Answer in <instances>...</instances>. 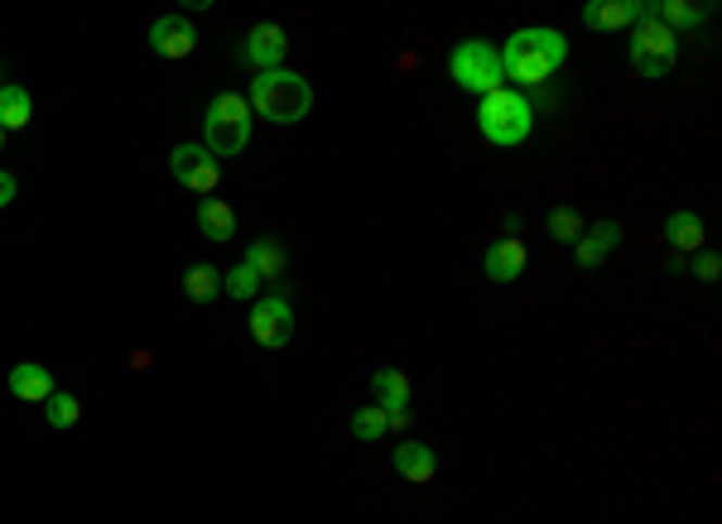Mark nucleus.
Returning a JSON list of instances; mask_svg holds the SVG:
<instances>
[{
  "label": "nucleus",
  "instance_id": "7ed1b4c3",
  "mask_svg": "<svg viewBox=\"0 0 722 524\" xmlns=\"http://www.w3.org/2000/svg\"><path fill=\"white\" fill-rule=\"evenodd\" d=\"M477 130H482L486 144L516 150V144H525L530 130H535V106H530L525 92L502 87V92L482 97V106H477Z\"/></svg>",
  "mask_w": 722,
  "mask_h": 524
},
{
  "label": "nucleus",
  "instance_id": "f3484780",
  "mask_svg": "<svg viewBox=\"0 0 722 524\" xmlns=\"http://www.w3.org/2000/svg\"><path fill=\"white\" fill-rule=\"evenodd\" d=\"M664 241H670V251H680V255H698L704 241H708L704 217H698V212H670V217H664Z\"/></svg>",
  "mask_w": 722,
  "mask_h": 524
},
{
  "label": "nucleus",
  "instance_id": "393cba45",
  "mask_svg": "<svg viewBox=\"0 0 722 524\" xmlns=\"http://www.w3.org/2000/svg\"><path fill=\"white\" fill-rule=\"evenodd\" d=\"M221 294H231L237 304H246V298L261 294V274H255L246 260H241V265H231V270L221 274Z\"/></svg>",
  "mask_w": 722,
  "mask_h": 524
},
{
  "label": "nucleus",
  "instance_id": "20e7f679",
  "mask_svg": "<svg viewBox=\"0 0 722 524\" xmlns=\"http://www.w3.org/2000/svg\"><path fill=\"white\" fill-rule=\"evenodd\" d=\"M246 144H251V102L237 92L213 97V106H207V116H203V150L213 154V159H231V154H241Z\"/></svg>",
  "mask_w": 722,
  "mask_h": 524
},
{
  "label": "nucleus",
  "instance_id": "6ab92c4d",
  "mask_svg": "<svg viewBox=\"0 0 722 524\" xmlns=\"http://www.w3.org/2000/svg\"><path fill=\"white\" fill-rule=\"evenodd\" d=\"M371 395L381 409H409V375L400 366H381L371 375Z\"/></svg>",
  "mask_w": 722,
  "mask_h": 524
},
{
  "label": "nucleus",
  "instance_id": "5701e85b",
  "mask_svg": "<svg viewBox=\"0 0 722 524\" xmlns=\"http://www.w3.org/2000/svg\"><path fill=\"white\" fill-rule=\"evenodd\" d=\"M183 294L193 298V304H213V298H221V270L217 265H193V270L183 274Z\"/></svg>",
  "mask_w": 722,
  "mask_h": 524
},
{
  "label": "nucleus",
  "instance_id": "a211bd4d",
  "mask_svg": "<svg viewBox=\"0 0 722 524\" xmlns=\"http://www.w3.org/2000/svg\"><path fill=\"white\" fill-rule=\"evenodd\" d=\"M29 120H35V97H29V87L20 82H5L0 87V130H25Z\"/></svg>",
  "mask_w": 722,
  "mask_h": 524
},
{
  "label": "nucleus",
  "instance_id": "bb28decb",
  "mask_svg": "<svg viewBox=\"0 0 722 524\" xmlns=\"http://www.w3.org/2000/svg\"><path fill=\"white\" fill-rule=\"evenodd\" d=\"M694 274H698L704 284H713L718 274H722V260H718L713 251H698V255H694Z\"/></svg>",
  "mask_w": 722,
  "mask_h": 524
},
{
  "label": "nucleus",
  "instance_id": "4be33fe9",
  "mask_svg": "<svg viewBox=\"0 0 722 524\" xmlns=\"http://www.w3.org/2000/svg\"><path fill=\"white\" fill-rule=\"evenodd\" d=\"M544 231H549V241H559V245H573L578 237H583V212H578V207H569V203L549 207V212H544Z\"/></svg>",
  "mask_w": 722,
  "mask_h": 524
},
{
  "label": "nucleus",
  "instance_id": "f8f14e48",
  "mask_svg": "<svg viewBox=\"0 0 722 524\" xmlns=\"http://www.w3.org/2000/svg\"><path fill=\"white\" fill-rule=\"evenodd\" d=\"M646 20V0H587L583 5V25L597 35H612V29H631Z\"/></svg>",
  "mask_w": 722,
  "mask_h": 524
},
{
  "label": "nucleus",
  "instance_id": "6e6552de",
  "mask_svg": "<svg viewBox=\"0 0 722 524\" xmlns=\"http://www.w3.org/2000/svg\"><path fill=\"white\" fill-rule=\"evenodd\" d=\"M169 174H174V183L188 188V193H203V197H213L217 193V183H221V174H217V159L203 150V144H179V150L169 154Z\"/></svg>",
  "mask_w": 722,
  "mask_h": 524
},
{
  "label": "nucleus",
  "instance_id": "9b49d317",
  "mask_svg": "<svg viewBox=\"0 0 722 524\" xmlns=\"http://www.w3.org/2000/svg\"><path fill=\"white\" fill-rule=\"evenodd\" d=\"M144 39H150V49L160 53V59L179 63V59H188V53L198 49V25L188 15H160Z\"/></svg>",
  "mask_w": 722,
  "mask_h": 524
},
{
  "label": "nucleus",
  "instance_id": "423d86ee",
  "mask_svg": "<svg viewBox=\"0 0 722 524\" xmlns=\"http://www.w3.org/2000/svg\"><path fill=\"white\" fill-rule=\"evenodd\" d=\"M626 59L636 68V77H670L674 59H680V35H670L655 20H641V25H631Z\"/></svg>",
  "mask_w": 722,
  "mask_h": 524
},
{
  "label": "nucleus",
  "instance_id": "a878e982",
  "mask_svg": "<svg viewBox=\"0 0 722 524\" xmlns=\"http://www.w3.org/2000/svg\"><path fill=\"white\" fill-rule=\"evenodd\" d=\"M43 419H49V429H73V423L83 419V405H77V395L53 389V395L43 399Z\"/></svg>",
  "mask_w": 722,
  "mask_h": 524
},
{
  "label": "nucleus",
  "instance_id": "f03ea898",
  "mask_svg": "<svg viewBox=\"0 0 722 524\" xmlns=\"http://www.w3.org/2000/svg\"><path fill=\"white\" fill-rule=\"evenodd\" d=\"M246 102L255 116H265L270 126H299V120L308 116V106H314V87H308V77L294 68L255 73Z\"/></svg>",
  "mask_w": 722,
  "mask_h": 524
},
{
  "label": "nucleus",
  "instance_id": "39448f33",
  "mask_svg": "<svg viewBox=\"0 0 722 524\" xmlns=\"http://www.w3.org/2000/svg\"><path fill=\"white\" fill-rule=\"evenodd\" d=\"M448 77L472 97H492L506 87L502 77V49L486 39H463L458 49L448 53Z\"/></svg>",
  "mask_w": 722,
  "mask_h": 524
},
{
  "label": "nucleus",
  "instance_id": "2eb2a0df",
  "mask_svg": "<svg viewBox=\"0 0 722 524\" xmlns=\"http://www.w3.org/2000/svg\"><path fill=\"white\" fill-rule=\"evenodd\" d=\"M708 15H713V5H694V0H646V20L664 25L670 35H680V29H698Z\"/></svg>",
  "mask_w": 722,
  "mask_h": 524
},
{
  "label": "nucleus",
  "instance_id": "c85d7f7f",
  "mask_svg": "<svg viewBox=\"0 0 722 524\" xmlns=\"http://www.w3.org/2000/svg\"><path fill=\"white\" fill-rule=\"evenodd\" d=\"M385 429H409V409H385Z\"/></svg>",
  "mask_w": 722,
  "mask_h": 524
},
{
  "label": "nucleus",
  "instance_id": "f257e3e1",
  "mask_svg": "<svg viewBox=\"0 0 722 524\" xmlns=\"http://www.w3.org/2000/svg\"><path fill=\"white\" fill-rule=\"evenodd\" d=\"M569 63V39L559 29H516L502 49V77L520 87H544Z\"/></svg>",
  "mask_w": 722,
  "mask_h": 524
},
{
  "label": "nucleus",
  "instance_id": "4468645a",
  "mask_svg": "<svg viewBox=\"0 0 722 524\" xmlns=\"http://www.w3.org/2000/svg\"><path fill=\"white\" fill-rule=\"evenodd\" d=\"M391 467H395V476H405L409 486H429L433 476H439V452H433L429 443H419V438H405L391 452Z\"/></svg>",
  "mask_w": 722,
  "mask_h": 524
},
{
  "label": "nucleus",
  "instance_id": "412c9836",
  "mask_svg": "<svg viewBox=\"0 0 722 524\" xmlns=\"http://www.w3.org/2000/svg\"><path fill=\"white\" fill-rule=\"evenodd\" d=\"M246 265H251L255 274H261V284H265V280H280L284 265H289V260H284V245H280V241H251Z\"/></svg>",
  "mask_w": 722,
  "mask_h": 524
},
{
  "label": "nucleus",
  "instance_id": "1a4fd4ad",
  "mask_svg": "<svg viewBox=\"0 0 722 524\" xmlns=\"http://www.w3.org/2000/svg\"><path fill=\"white\" fill-rule=\"evenodd\" d=\"M237 59L246 63L251 73H275V68H284V59H289L284 29H280V25H251L246 35H241Z\"/></svg>",
  "mask_w": 722,
  "mask_h": 524
},
{
  "label": "nucleus",
  "instance_id": "b1692460",
  "mask_svg": "<svg viewBox=\"0 0 722 524\" xmlns=\"http://www.w3.org/2000/svg\"><path fill=\"white\" fill-rule=\"evenodd\" d=\"M347 429H352V438H357V443H381V438H385V409H381V405L352 409Z\"/></svg>",
  "mask_w": 722,
  "mask_h": 524
},
{
  "label": "nucleus",
  "instance_id": "0eeeda50",
  "mask_svg": "<svg viewBox=\"0 0 722 524\" xmlns=\"http://www.w3.org/2000/svg\"><path fill=\"white\" fill-rule=\"evenodd\" d=\"M251 337H255V347H265V352L289 347V337H294V304H289V289H275V294L251 304Z\"/></svg>",
  "mask_w": 722,
  "mask_h": 524
},
{
  "label": "nucleus",
  "instance_id": "ddd939ff",
  "mask_svg": "<svg viewBox=\"0 0 722 524\" xmlns=\"http://www.w3.org/2000/svg\"><path fill=\"white\" fill-rule=\"evenodd\" d=\"M482 270L492 284H516L525 274V241L520 237H496L482 255Z\"/></svg>",
  "mask_w": 722,
  "mask_h": 524
},
{
  "label": "nucleus",
  "instance_id": "dca6fc26",
  "mask_svg": "<svg viewBox=\"0 0 722 524\" xmlns=\"http://www.w3.org/2000/svg\"><path fill=\"white\" fill-rule=\"evenodd\" d=\"M5 381H10V395L25 399V405H39V409H43V399H49L53 389H59V385H53V371H49V366H39V361H20V366H10Z\"/></svg>",
  "mask_w": 722,
  "mask_h": 524
},
{
  "label": "nucleus",
  "instance_id": "9d476101",
  "mask_svg": "<svg viewBox=\"0 0 722 524\" xmlns=\"http://www.w3.org/2000/svg\"><path fill=\"white\" fill-rule=\"evenodd\" d=\"M617 245H621V227L612 217L583 221V237L573 241V265L578 270H603V265L617 255Z\"/></svg>",
  "mask_w": 722,
  "mask_h": 524
},
{
  "label": "nucleus",
  "instance_id": "c756f323",
  "mask_svg": "<svg viewBox=\"0 0 722 524\" xmlns=\"http://www.w3.org/2000/svg\"><path fill=\"white\" fill-rule=\"evenodd\" d=\"M0 144H5V130H0Z\"/></svg>",
  "mask_w": 722,
  "mask_h": 524
},
{
  "label": "nucleus",
  "instance_id": "cd10ccee",
  "mask_svg": "<svg viewBox=\"0 0 722 524\" xmlns=\"http://www.w3.org/2000/svg\"><path fill=\"white\" fill-rule=\"evenodd\" d=\"M15 197H20V178H15V174H5V169H0V212H5L10 203H15Z\"/></svg>",
  "mask_w": 722,
  "mask_h": 524
},
{
  "label": "nucleus",
  "instance_id": "aec40b11",
  "mask_svg": "<svg viewBox=\"0 0 722 524\" xmlns=\"http://www.w3.org/2000/svg\"><path fill=\"white\" fill-rule=\"evenodd\" d=\"M198 231H203L207 241H231V237H237V212H231V203H221V197H203V207H198Z\"/></svg>",
  "mask_w": 722,
  "mask_h": 524
}]
</instances>
